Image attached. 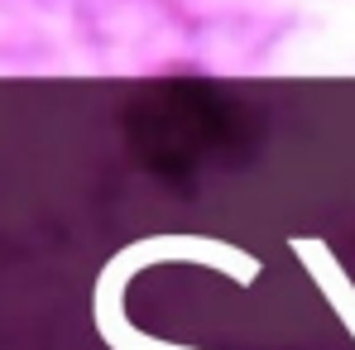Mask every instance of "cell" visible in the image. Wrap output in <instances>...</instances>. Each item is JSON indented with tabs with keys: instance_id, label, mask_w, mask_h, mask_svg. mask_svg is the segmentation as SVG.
Listing matches in <instances>:
<instances>
[{
	"instance_id": "1",
	"label": "cell",
	"mask_w": 355,
	"mask_h": 350,
	"mask_svg": "<svg viewBox=\"0 0 355 350\" xmlns=\"http://www.w3.org/2000/svg\"><path fill=\"white\" fill-rule=\"evenodd\" d=\"M96 326H101V336L111 341V350H187V346H168V341H154V336H144V331H135L125 317H120L116 307V283L106 279L101 283V302H96Z\"/></svg>"
}]
</instances>
